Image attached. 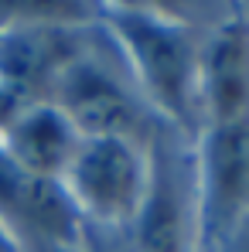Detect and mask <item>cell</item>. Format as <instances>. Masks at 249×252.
Returning <instances> with one entry per match:
<instances>
[{
  "label": "cell",
  "mask_w": 249,
  "mask_h": 252,
  "mask_svg": "<svg viewBox=\"0 0 249 252\" xmlns=\"http://www.w3.org/2000/svg\"><path fill=\"white\" fill-rule=\"evenodd\" d=\"M7 154L21 167L35 170L41 177H51L55 170L69 167L75 157V136L72 123L58 113L38 106L24 116H17L7 129Z\"/></svg>",
  "instance_id": "5b68a950"
},
{
  "label": "cell",
  "mask_w": 249,
  "mask_h": 252,
  "mask_svg": "<svg viewBox=\"0 0 249 252\" xmlns=\"http://www.w3.org/2000/svg\"><path fill=\"white\" fill-rule=\"evenodd\" d=\"M0 215L44 242H69L75 235V205L55 184L21 167L7 150H0Z\"/></svg>",
  "instance_id": "7a4b0ae2"
},
{
  "label": "cell",
  "mask_w": 249,
  "mask_h": 252,
  "mask_svg": "<svg viewBox=\"0 0 249 252\" xmlns=\"http://www.w3.org/2000/svg\"><path fill=\"white\" fill-rule=\"evenodd\" d=\"M69 174H72L75 194L92 211L109 215V218L130 215L143 194L140 160L120 136H103L75 150Z\"/></svg>",
  "instance_id": "6da1fadb"
},
{
  "label": "cell",
  "mask_w": 249,
  "mask_h": 252,
  "mask_svg": "<svg viewBox=\"0 0 249 252\" xmlns=\"http://www.w3.org/2000/svg\"><path fill=\"white\" fill-rule=\"evenodd\" d=\"M0 252H17V246H14V239H10V232L0 225Z\"/></svg>",
  "instance_id": "9c48e42d"
},
{
  "label": "cell",
  "mask_w": 249,
  "mask_h": 252,
  "mask_svg": "<svg viewBox=\"0 0 249 252\" xmlns=\"http://www.w3.org/2000/svg\"><path fill=\"white\" fill-rule=\"evenodd\" d=\"M205 85L218 126L249 120V38L239 28L212 41L205 62Z\"/></svg>",
  "instance_id": "8992f818"
},
{
  "label": "cell",
  "mask_w": 249,
  "mask_h": 252,
  "mask_svg": "<svg viewBox=\"0 0 249 252\" xmlns=\"http://www.w3.org/2000/svg\"><path fill=\"white\" fill-rule=\"evenodd\" d=\"M181 205L174 191L164 181L150 191L147 208L140 218V249L143 252H181L184 235H181Z\"/></svg>",
  "instance_id": "ba28073f"
},
{
  "label": "cell",
  "mask_w": 249,
  "mask_h": 252,
  "mask_svg": "<svg viewBox=\"0 0 249 252\" xmlns=\"http://www.w3.org/2000/svg\"><path fill=\"white\" fill-rule=\"evenodd\" d=\"M62 102L69 123L92 133V140L130 133L137 123V106L120 85L96 65H72L62 72Z\"/></svg>",
  "instance_id": "277c9868"
},
{
  "label": "cell",
  "mask_w": 249,
  "mask_h": 252,
  "mask_svg": "<svg viewBox=\"0 0 249 252\" xmlns=\"http://www.w3.org/2000/svg\"><path fill=\"white\" fill-rule=\"evenodd\" d=\"M130 51L150 85V92L164 102L167 109L184 113L188 106V89H191V48L188 41L161 21L123 14L120 21Z\"/></svg>",
  "instance_id": "3957f363"
},
{
  "label": "cell",
  "mask_w": 249,
  "mask_h": 252,
  "mask_svg": "<svg viewBox=\"0 0 249 252\" xmlns=\"http://www.w3.org/2000/svg\"><path fill=\"white\" fill-rule=\"evenodd\" d=\"M208 188L218 218H232L249 205V120L215 126L208 143Z\"/></svg>",
  "instance_id": "52a82bcc"
}]
</instances>
